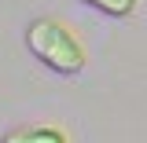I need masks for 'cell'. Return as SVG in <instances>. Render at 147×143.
Returning <instances> with one entry per match:
<instances>
[{"label": "cell", "mask_w": 147, "mask_h": 143, "mask_svg": "<svg viewBox=\"0 0 147 143\" xmlns=\"http://www.w3.org/2000/svg\"><path fill=\"white\" fill-rule=\"evenodd\" d=\"M26 44H30V52L48 70L63 73V77H74V73H81L88 66V52L77 40V33H74L70 26L55 22V18H37V22H30Z\"/></svg>", "instance_id": "1"}, {"label": "cell", "mask_w": 147, "mask_h": 143, "mask_svg": "<svg viewBox=\"0 0 147 143\" xmlns=\"http://www.w3.org/2000/svg\"><path fill=\"white\" fill-rule=\"evenodd\" d=\"M85 4L99 7V11L110 15V18H129L132 11H136V0H85Z\"/></svg>", "instance_id": "3"}, {"label": "cell", "mask_w": 147, "mask_h": 143, "mask_svg": "<svg viewBox=\"0 0 147 143\" xmlns=\"http://www.w3.org/2000/svg\"><path fill=\"white\" fill-rule=\"evenodd\" d=\"M0 143H70V136L59 125H22L11 128Z\"/></svg>", "instance_id": "2"}]
</instances>
